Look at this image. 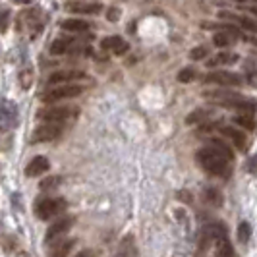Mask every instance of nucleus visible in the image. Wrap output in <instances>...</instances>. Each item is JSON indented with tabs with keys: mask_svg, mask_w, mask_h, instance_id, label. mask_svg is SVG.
Listing matches in <instances>:
<instances>
[{
	"mask_svg": "<svg viewBox=\"0 0 257 257\" xmlns=\"http://www.w3.org/2000/svg\"><path fill=\"white\" fill-rule=\"evenodd\" d=\"M195 159H197L199 167L203 168L205 172H209V174H213V176H226L230 172V159H226L213 145L199 149Z\"/></svg>",
	"mask_w": 257,
	"mask_h": 257,
	"instance_id": "nucleus-1",
	"label": "nucleus"
},
{
	"mask_svg": "<svg viewBox=\"0 0 257 257\" xmlns=\"http://www.w3.org/2000/svg\"><path fill=\"white\" fill-rule=\"evenodd\" d=\"M205 97L211 103L222 104V106H228V108H238V110L247 112V114H253L257 108V104L253 101L245 99L238 93H230V91H211V93H205Z\"/></svg>",
	"mask_w": 257,
	"mask_h": 257,
	"instance_id": "nucleus-2",
	"label": "nucleus"
},
{
	"mask_svg": "<svg viewBox=\"0 0 257 257\" xmlns=\"http://www.w3.org/2000/svg\"><path fill=\"white\" fill-rule=\"evenodd\" d=\"M83 93V87L74 85V83H58L51 89H47L41 95L43 103H56V101H64V99H74L77 95Z\"/></svg>",
	"mask_w": 257,
	"mask_h": 257,
	"instance_id": "nucleus-3",
	"label": "nucleus"
},
{
	"mask_svg": "<svg viewBox=\"0 0 257 257\" xmlns=\"http://www.w3.org/2000/svg\"><path fill=\"white\" fill-rule=\"evenodd\" d=\"M77 116V108L74 106H49L37 112V118L43 122H54V124H62Z\"/></svg>",
	"mask_w": 257,
	"mask_h": 257,
	"instance_id": "nucleus-4",
	"label": "nucleus"
},
{
	"mask_svg": "<svg viewBox=\"0 0 257 257\" xmlns=\"http://www.w3.org/2000/svg\"><path fill=\"white\" fill-rule=\"evenodd\" d=\"M66 209V199L62 197H49V199H43L39 201L37 207H35V215L39 219L49 220L56 215H60L62 211Z\"/></svg>",
	"mask_w": 257,
	"mask_h": 257,
	"instance_id": "nucleus-5",
	"label": "nucleus"
},
{
	"mask_svg": "<svg viewBox=\"0 0 257 257\" xmlns=\"http://www.w3.org/2000/svg\"><path fill=\"white\" fill-rule=\"evenodd\" d=\"M18 124V106L12 101H0V134H6Z\"/></svg>",
	"mask_w": 257,
	"mask_h": 257,
	"instance_id": "nucleus-6",
	"label": "nucleus"
},
{
	"mask_svg": "<svg viewBox=\"0 0 257 257\" xmlns=\"http://www.w3.org/2000/svg\"><path fill=\"white\" fill-rule=\"evenodd\" d=\"M62 136V126L60 124H54V122H47L43 126L35 128L33 136H31V142L33 143H43V142H54Z\"/></svg>",
	"mask_w": 257,
	"mask_h": 257,
	"instance_id": "nucleus-7",
	"label": "nucleus"
},
{
	"mask_svg": "<svg viewBox=\"0 0 257 257\" xmlns=\"http://www.w3.org/2000/svg\"><path fill=\"white\" fill-rule=\"evenodd\" d=\"M205 83H217L222 87H238L244 83V77L232 72H211L205 76Z\"/></svg>",
	"mask_w": 257,
	"mask_h": 257,
	"instance_id": "nucleus-8",
	"label": "nucleus"
},
{
	"mask_svg": "<svg viewBox=\"0 0 257 257\" xmlns=\"http://www.w3.org/2000/svg\"><path fill=\"white\" fill-rule=\"evenodd\" d=\"M72 224H74V219H72V217H66V219H60V220H56V222H52L51 226H49V230H47V234H45V242H47V244H52L54 240L62 238L66 232L72 228Z\"/></svg>",
	"mask_w": 257,
	"mask_h": 257,
	"instance_id": "nucleus-9",
	"label": "nucleus"
},
{
	"mask_svg": "<svg viewBox=\"0 0 257 257\" xmlns=\"http://www.w3.org/2000/svg\"><path fill=\"white\" fill-rule=\"evenodd\" d=\"M66 10L74 14H99L103 12V6L99 2H91V0H77V2H68Z\"/></svg>",
	"mask_w": 257,
	"mask_h": 257,
	"instance_id": "nucleus-10",
	"label": "nucleus"
},
{
	"mask_svg": "<svg viewBox=\"0 0 257 257\" xmlns=\"http://www.w3.org/2000/svg\"><path fill=\"white\" fill-rule=\"evenodd\" d=\"M85 74L79 72V70H62V72H54L51 77H49V83L51 85H58V83H72V81H77V79H85Z\"/></svg>",
	"mask_w": 257,
	"mask_h": 257,
	"instance_id": "nucleus-11",
	"label": "nucleus"
},
{
	"mask_svg": "<svg viewBox=\"0 0 257 257\" xmlns=\"http://www.w3.org/2000/svg\"><path fill=\"white\" fill-rule=\"evenodd\" d=\"M49 168H51V163H49L47 157H35V159L29 161V165L26 167V176H29V178H37V176H41V174L49 172Z\"/></svg>",
	"mask_w": 257,
	"mask_h": 257,
	"instance_id": "nucleus-12",
	"label": "nucleus"
},
{
	"mask_svg": "<svg viewBox=\"0 0 257 257\" xmlns=\"http://www.w3.org/2000/svg\"><path fill=\"white\" fill-rule=\"evenodd\" d=\"M101 47L103 49H106V51H112L114 54H126L128 52V43L124 41L122 37H106V39H103V43H101Z\"/></svg>",
	"mask_w": 257,
	"mask_h": 257,
	"instance_id": "nucleus-13",
	"label": "nucleus"
},
{
	"mask_svg": "<svg viewBox=\"0 0 257 257\" xmlns=\"http://www.w3.org/2000/svg\"><path fill=\"white\" fill-rule=\"evenodd\" d=\"M39 10H31V12H24L22 14V22L27 24V29L31 31V37H35L41 27H43V22H41V16H39Z\"/></svg>",
	"mask_w": 257,
	"mask_h": 257,
	"instance_id": "nucleus-14",
	"label": "nucleus"
},
{
	"mask_svg": "<svg viewBox=\"0 0 257 257\" xmlns=\"http://www.w3.org/2000/svg\"><path fill=\"white\" fill-rule=\"evenodd\" d=\"M213 244L217 245V255L219 257H236L234 245H232V242L228 240V234H226V232H224V234H220Z\"/></svg>",
	"mask_w": 257,
	"mask_h": 257,
	"instance_id": "nucleus-15",
	"label": "nucleus"
},
{
	"mask_svg": "<svg viewBox=\"0 0 257 257\" xmlns=\"http://www.w3.org/2000/svg\"><path fill=\"white\" fill-rule=\"evenodd\" d=\"M62 29H64V31H70V33H85V31L91 29V24L85 22V20L70 18V20H64V22H62Z\"/></svg>",
	"mask_w": 257,
	"mask_h": 257,
	"instance_id": "nucleus-16",
	"label": "nucleus"
},
{
	"mask_svg": "<svg viewBox=\"0 0 257 257\" xmlns=\"http://www.w3.org/2000/svg\"><path fill=\"white\" fill-rule=\"evenodd\" d=\"M56 244L54 247L51 249V253L49 257H68V253L72 251V247L76 244V240H62V238H58V240H54Z\"/></svg>",
	"mask_w": 257,
	"mask_h": 257,
	"instance_id": "nucleus-17",
	"label": "nucleus"
},
{
	"mask_svg": "<svg viewBox=\"0 0 257 257\" xmlns=\"http://www.w3.org/2000/svg\"><path fill=\"white\" fill-rule=\"evenodd\" d=\"M222 132V136H226L228 140H232V143L240 149V151H244L245 149V136L242 134V130H236V128H230V126H224V128L220 130Z\"/></svg>",
	"mask_w": 257,
	"mask_h": 257,
	"instance_id": "nucleus-18",
	"label": "nucleus"
},
{
	"mask_svg": "<svg viewBox=\"0 0 257 257\" xmlns=\"http://www.w3.org/2000/svg\"><path fill=\"white\" fill-rule=\"evenodd\" d=\"M234 62H238V54L236 52H220L217 54L215 58H211L207 66L211 68V66H219V64H234Z\"/></svg>",
	"mask_w": 257,
	"mask_h": 257,
	"instance_id": "nucleus-19",
	"label": "nucleus"
},
{
	"mask_svg": "<svg viewBox=\"0 0 257 257\" xmlns=\"http://www.w3.org/2000/svg\"><path fill=\"white\" fill-rule=\"evenodd\" d=\"M74 45V39H56L51 45V54H66Z\"/></svg>",
	"mask_w": 257,
	"mask_h": 257,
	"instance_id": "nucleus-20",
	"label": "nucleus"
},
{
	"mask_svg": "<svg viewBox=\"0 0 257 257\" xmlns=\"http://www.w3.org/2000/svg\"><path fill=\"white\" fill-rule=\"evenodd\" d=\"M118 257H136V244H134V238L126 236L120 244V253Z\"/></svg>",
	"mask_w": 257,
	"mask_h": 257,
	"instance_id": "nucleus-21",
	"label": "nucleus"
},
{
	"mask_svg": "<svg viewBox=\"0 0 257 257\" xmlns=\"http://www.w3.org/2000/svg\"><path fill=\"white\" fill-rule=\"evenodd\" d=\"M234 122L240 124L244 130H249V132L255 130V120H253V116L247 114V112H242V116H234Z\"/></svg>",
	"mask_w": 257,
	"mask_h": 257,
	"instance_id": "nucleus-22",
	"label": "nucleus"
},
{
	"mask_svg": "<svg viewBox=\"0 0 257 257\" xmlns=\"http://www.w3.org/2000/svg\"><path fill=\"white\" fill-rule=\"evenodd\" d=\"M205 201H207V203H211V205L219 207L220 203H222L220 192H219V190H215V188H207V190H205Z\"/></svg>",
	"mask_w": 257,
	"mask_h": 257,
	"instance_id": "nucleus-23",
	"label": "nucleus"
},
{
	"mask_svg": "<svg viewBox=\"0 0 257 257\" xmlns=\"http://www.w3.org/2000/svg\"><path fill=\"white\" fill-rule=\"evenodd\" d=\"M249 238H251V226H249V222L242 220L240 226H238V240H240L242 244H245Z\"/></svg>",
	"mask_w": 257,
	"mask_h": 257,
	"instance_id": "nucleus-24",
	"label": "nucleus"
},
{
	"mask_svg": "<svg viewBox=\"0 0 257 257\" xmlns=\"http://www.w3.org/2000/svg\"><path fill=\"white\" fill-rule=\"evenodd\" d=\"M207 118H209V112H207V110H193L192 114L186 118V122H188V124H199V122H203Z\"/></svg>",
	"mask_w": 257,
	"mask_h": 257,
	"instance_id": "nucleus-25",
	"label": "nucleus"
},
{
	"mask_svg": "<svg viewBox=\"0 0 257 257\" xmlns=\"http://www.w3.org/2000/svg\"><path fill=\"white\" fill-rule=\"evenodd\" d=\"M195 76H197V74H195L193 68H184V70L178 72V81H180V83H190V81L195 79Z\"/></svg>",
	"mask_w": 257,
	"mask_h": 257,
	"instance_id": "nucleus-26",
	"label": "nucleus"
},
{
	"mask_svg": "<svg viewBox=\"0 0 257 257\" xmlns=\"http://www.w3.org/2000/svg\"><path fill=\"white\" fill-rule=\"evenodd\" d=\"M20 83H22L24 89H29V87H31V83H33V72H31V68H27V70H24V72L20 74Z\"/></svg>",
	"mask_w": 257,
	"mask_h": 257,
	"instance_id": "nucleus-27",
	"label": "nucleus"
},
{
	"mask_svg": "<svg viewBox=\"0 0 257 257\" xmlns=\"http://www.w3.org/2000/svg\"><path fill=\"white\" fill-rule=\"evenodd\" d=\"M207 54H209V49L207 47H195L190 51V58L192 60H201V58H205Z\"/></svg>",
	"mask_w": 257,
	"mask_h": 257,
	"instance_id": "nucleus-28",
	"label": "nucleus"
},
{
	"mask_svg": "<svg viewBox=\"0 0 257 257\" xmlns=\"http://www.w3.org/2000/svg\"><path fill=\"white\" fill-rule=\"evenodd\" d=\"M211 145H213V147H215V149H219L220 153L224 155V157H226V159H234V155H232V151H230V147H226V145H224V143L222 142H219V140H215V142H211Z\"/></svg>",
	"mask_w": 257,
	"mask_h": 257,
	"instance_id": "nucleus-29",
	"label": "nucleus"
},
{
	"mask_svg": "<svg viewBox=\"0 0 257 257\" xmlns=\"http://www.w3.org/2000/svg\"><path fill=\"white\" fill-rule=\"evenodd\" d=\"M10 16L12 14L8 12V10H2L0 12V33H4L8 29V26H10Z\"/></svg>",
	"mask_w": 257,
	"mask_h": 257,
	"instance_id": "nucleus-30",
	"label": "nucleus"
},
{
	"mask_svg": "<svg viewBox=\"0 0 257 257\" xmlns=\"http://www.w3.org/2000/svg\"><path fill=\"white\" fill-rule=\"evenodd\" d=\"M58 182H60L58 178H49V180L41 182V188H43V190H47V188H51V186H56Z\"/></svg>",
	"mask_w": 257,
	"mask_h": 257,
	"instance_id": "nucleus-31",
	"label": "nucleus"
},
{
	"mask_svg": "<svg viewBox=\"0 0 257 257\" xmlns=\"http://www.w3.org/2000/svg\"><path fill=\"white\" fill-rule=\"evenodd\" d=\"M106 18H108V22H116V20L120 18V10H116V8H110Z\"/></svg>",
	"mask_w": 257,
	"mask_h": 257,
	"instance_id": "nucleus-32",
	"label": "nucleus"
},
{
	"mask_svg": "<svg viewBox=\"0 0 257 257\" xmlns=\"http://www.w3.org/2000/svg\"><path fill=\"white\" fill-rule=\"evenodd\" d=\"M247 12H251L253 16H257V4H253V6H247Z\"/></svg>",
	"mask_w": 257,
	"mask_h": 257,
	"instance_id": "nucleus-33",
	"label": "nucleus"
},
{
	"mask_svg": "<svg viewBox=\"0 0 257 257\" xmlns=\"http://www.w3.org/2000/svg\"><path fill=\"white\" fill-rule=\"evenodd\" d=\"M76 257H93V253H89V251H81V253H77Z\"/></svg>",
	"mask_w": 257,
	"mask_h": 257,
	"instance_id": "nucleus-34",
	"label": "nucleus"
},
{
	"mask_svg": "<svg viewBox=\"0 0 257 257\" xmlns=\"http://www.w3.org/2000/svg\"><path fill=\"white\" fill-rule=\"evenodd\" d=\"M16 4H27V2H31V0H12Z\"/></svg>",
	"mask_w": 257,
	"mask_h": 257,
	"instance_id": "nucleus-35",
	"label": "nucleus"
},
{
	"mask_svg": "<svg viewBox=\"0 0 257 257\" xmlns=\"http://www.w3.org/2000/svg\"><path fill=\"white\" fill-rule=\"evenodd\" d=\"M234 2H255L257 4V0H234Z\"/></svg>",
	"mask_w": 257,
	"mask_h": 257,
	"instance_id": "nucleus-36",
	"label": "nucleus"
}]
</instances>
